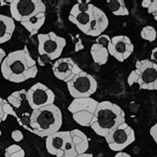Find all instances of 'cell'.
<instances>
[{"mask_svg": "<svg viewBox=\"0 0 157 157\" xmlns=\"http://www.w3.org/2000/svg\"><path fill=\"white\" fill-rule=\"evenodd\" d=\"M2 77L8 82L20 84L30 78H35L38 74L37 62L25 46L21 50L7 54L0 66Z\"/></svg>", "mask_w": 157, "mask_h": 157, "instance_id": "obj_1", "label": "cell"}, {"mask_svg": "<svg viewBox=\"0 0 157 157\" xmlns=\"http://www.w3.org/2000/svg\"><path fill=\"white\" fill-rule=\"evenodd\" d=\"M29 125L31 132L46 138L60 131L63 125V113L55 104L34 109L29 117Z\"/></svg>", "mask_w": 157, "mask_h": 157, "instance_id": "obj_2", "label": "cell"}, {"mask_svg": "<svg viewBox=\"0 0 157 157\" xmlns=\"http://www.w3.org/2000/svg\"><path fill=\"white\" fill-rule=\"evenodd\" d=\"M125 122V113L121 106L109 101H102L94 113L90 128L101 137L105 136Z\"/></svg>", "mask_w": 157, "mask_h": 157, "instance_id": "obj_3", "label": "cell"}, {"mask_svg": "<svg viewBox=\"0 0 157 157\" xmlns=\"http://www.w3.org/2000/svg\"><path fill=\"white\" fill-rule=\"evenodd\" d=\"M38 39V59L37 63L41 67L57 61L63 53L67 45V40L64 37L57 35L55 32L40 33Z\"/></svg>", "mask_w": 157, "mask_h": 157, "instance_id": "obj_4", "label": "cell"}, {"mask_svg": "<svg viewBox=\"0 0 157 157\" xmlns=\"http://www.w3.org/2000/svg\"><path fill=\"white\" fill-rule=\"evenodd\" d=\"M127 84L129 86L138 85L139 90H157V64L148 59L138 60L127 78Z\"/></svg>", "mask_w": 157, "mask_h": 157, "instance_id": "obj_5", "label": "cell"}, {"mask_svg": "<svg viewBox=\"0 0 157 157\" xmlns=\"http://www.w3.org/2000/svg\"><path fill=\"white\" fill-rule=\"evenodd\" d=\"M45 146L49 154L56 157H77L78 153L74 146L71 132L69 130L58 131L46 137Z\"/></svg>", "mask_w": 157, "mask_h": 157, "instance_id": "obj_6", "label": "cell"}, {"mask_svg": "<svg viewBox=\"0 0 157 157\" xmlns=\"http://www.w3.org/2000/svg\"><path fill=\"white\" fill-rule=\"evenodd\" d=\"M98 102L100 101L94 98H74L68 106V110L72 113L73 119L78 125L88 127L92 124Z\"/></svg>", "mask_w": 157, "mask_h": 157, "instance_id": "obj_7", "label": "cell"}, {"mask_svg": "<svg viewBox=\"0 0 157 157\" xmlns=\"http://www.w3.org/2000/svg\"><path fill=\"white\" fill-rule=\"evenodd\" d=\"M9 9L11 18L19 23L38 13H46V5L42 0H12Z\"/></svg>", "mask_w": 157, "mask_h": 157, "instance_id": "obj_8", "label": "cell"}, {"mask_svg": "<svg viewBox=\"0 0 157 157\" xmlns=\"http://www.w3.org/2000/svg\"><path fill=\"white\" fill-rule=\"evenodd\" d=\"M67 89L73 98H92L98 90V82L90 74L82 71L67 82Z\"/></svg>", "mask_w": 157, "mask_h": 157, "instance_id": "obj_9", "label": "cell"}, {"mask_svg": "<svg viewBox=\"0 0 157 157\" xmlns=\"http://www.w3.org/2000/svg\"><path fill=\"white\" fill-rule=\"evenodd\" d=\"M135 138L136 136L133 128L126 122L117 126L105 137L109 148L114 152L123 151L135 141Z\"/></svg>", "mask_w": 157, "mask_h": 157, "instance_id": "obj_10", "label": "cell"}, {"mask_svg": "<svg viewBox=\"0 0 157 157\" xmlns=\"http://www.w3.org/2000/svg\"><path fill=\"white\" fill-rule=\"evenodd\" d=\"M94 5L89 0H80L73 5L69 14V21L75 24L84 34L88 35L90 28Z\"/></svg>", "mask_w": 157, "mask_h": 157, "instance_id": "obj_11", "label": "cell"}, {"mask_svg": "<svg viewBox=\"0 0 157 157\" xmlns=\"http://www.w3.org/2000/svg\"><path fill=\"white\" fill-rule=\"evenodd\" d=\"M56 96L53 90L42 82H36L27 90L26 101L32 110L55 104Z\"/></svg>", "mask_w": 157, "mask_h": 157, "instance_id": "obj_12", "label": "cell"}, {"mask_svg": "<svg viewBox=\"0 0 157 157\" xmlns=\"http://www.w3.org/2000/svg\"><path fill=\"white\" fill-rule=\"evenodd\" d=\"M134 51V45L132 44L129 37L125 35H117L110 38L109 45V56L113 57L115 60L121 62L126 61L132 55Z\"/></svg>", "mask_w": 157, "mask_h": 157, "instance_id": "obj_13", "label": "cell"}, {"mask_svg": "<svg viewBox=\"0 0 157 157\" xmlns=\"http://www.w3.org/2000/svg\"><path fill=\"white\" fill-rule=\"evenodd\" d=\"M52 71L56 78L67 84L82 70L72 58H60L54 62Z\"/></svg>", "mask_w": 157, "mask_h": 157, "instance_id": "obj_14", "label": "cell"}, {"mask_svg": "<svg viewBox=\"0 0 157 157\" xmlns=\"http://www.w3.org/2000/svg\"><path fill=\"white\" fill-rule=\"evenodd\" d=\"M110 42V37L106 34H102L98 37L96 42L90 47V56L94 62L98 66L105 65L109 61V45Z\"/></svg>", "mask_w": 157, "mask_h": 157, "instance_id": "obj_15", "label": "cell"}, {"mask_svg": "<svg viewBox=\"0 0 157 157\" xmlns=\"http://www.w3.org/2000/svg\"><path fill=\"white\" fill-rule=\"evenodd\" d=\"M109 27V18L106 14L101 9L94 5L93 10L92 23H90V31L86 36L90 37H100L104 34V32Z\"/></svg>", "mask_w": 157, "mask_h": 157, "instance_id": "obj_16", "label": "cell"}, {"mask_svg": "<svg viewBox=\"0 0 157 157\" xmlns=\"http://www.w3.org/2000/svg\"><path fill=\"white\" fill-rule=\"evenodd\" d=\"M15 28V21L11 18V16L0 14V45L11 40Z\"/></svg>", "mask_w": 157, "mask_h": 157, "instance_id": "obj_17", "label": "cell"}, {"mask_svg": "<svg viewBox=\"0 0 157 157\" xmlns=\"http://www.w3.org/2000/svg\"><path fill=\"white\" fill-rule=\"evenodd\" d=\"M70 132H71L72 141L78 155L86 153L90 147V140L86 134L80 129H73L70 130Z\"/></svg>", "mask_w": 157, "mask_h": 157, "instance_id": "obj_18", "label": "cell"}, {"mask_svg": "<svg viewBox=\"0 0 157 157\" xmlns=\"http://www.w3.org/2000/svg\"><path fill=\"white\" fill-rule=\"evenodd\" d=\"M46 21V13H38L26 21L21 23V25L30 33L31 35H38V32L43 27Z\"/></svg>", "mask_w": 157, "mask_h": 157, "instance_id": "obj_19", "label": "cell"}, {"mask_svg": "<svg viewBox=\"0 0 157 157\" xmlns=\"http://www.w3.org/2000/svg\"><path fill=\"white\" fill-rule=\"evenodd\" d=\"M106 6L115 16H128L129 10L123 0H107Z\"/></svg>", "mask_w": 157, "mask_h": 157, "instance_id": "obj_20", "label": "cell"}, {"mask_svg": "<svg viewBox=\"0 0 157 157\" xmlns=\"http://www.w3.org/2000/svg\"><path fill=\"white\" fill-rule=\"evenodd\" d=\"M26 94H27V90H19L13 92L11 94L7 97V101L13 106V109H20L23 102L26 101Z\"/></svg>", "mask_w": 157, "mask_h": 157, "instance_id": "obj_21", "label": "cell"}, {"mask_svg": "<svg viewBox=\"0 0 157 157\" xmlns=\"http://www.w3.org/2000/svg\"><path fill=\"white\" fill-rule=\"evenodd\" d=\"M9 115L18 117L13 106L7 101V100L3 98H0V123L5 121Z\"/></svg>", "mask_w": 157, "mask_h": 157, "instance_id": "obj_22", "label": "cell"}, {"mask_svg": "<svg viewBox=\"0 0 157 157\" xmlns=\"http://www.w3.org/2000/svg\"><path fill=\"white\" fill-rule=\"evenodd\" d=\"M5 157H25L26 153L23 148L18 144H11L4 150Z\"/></svg>", "mask_w": 157, "mask_h": 157, "instance_id": "obj_23", "label": "cell"}, {"mask_svg": "<svg viewBox=\"0 0 157 157\" xmlns=\"http://www.w3.org/2000/svg\"><path fill=\"white\" fill-rule=\"evenodd\" d=\"M140 37L145 40L148 41V42H154L156 40V37H157V32H156V29L153 26H145L141 29L140 31Z\"/></svg>", "mask_w": 157, "mask_h": 157, "instance_id": "obj_24", "label": "cell"}, {"mask_svg": "<svg viewBox=\"0 0 157 157\" xmlns=\"http://www.w3.org/2000/svg\"><path fill=\"white\" fill-rule=\"evenodd\" d=\"M11 138L14 140L15 142H20L24 139V134L21 130L19 129H14L11 132Z\"/></svg>", "mask_w": 157, "mask_h": 157, "instance_id": "obj_25", "label": "cell"}, {"mask_svg": "<svg viewBox=\"0 0 157 157\" xmlns=\"http://www.w3.org/2000/svg\"><path fill=\"white\" fill-rule=\"evenodd\" d=\"M148 13L153 16L155 21L157 22V0H152L150 6L147 8Z\"/></svg>", "mask_w": 157, "mask_h": 157, "instance_id": "obj_26", "label": "cell"}, {"mask_svg": "<svg viewBox=\"0 0 157 157\" xmlns=\"http://www.w3.org/2000/svg\"><path fill=\"white\" fill-rule=\"evenodd\" d=\"M149 132H150V135H151L152 139L154 140V142L156 143V145H157V122L150 127Z\"/></svg>", "mask_w": 157, "mask_h": 157, "instance_id": "obj_27", "label": "cell"}, {"mask_svg": "<svg viewBox=\"0 0 157 157\" xmlns=\"http://www.w3.org/2000/svg\"><path fill=\"white\" fill-rule=\"evenodd\" d=\"M150 61L154 62L157 64V47H155L151 52V56H150Z\"/></svg>", "mask_w": 157, "mask_h": 157, "instance_id": "obj_28", "label": "cell"}, {"mask_svg": "<svg viewBox=\"0 0 157 157\" xmlns=\"http://www.w3.org/2000/svg\"><path fill=\"white\" fill-rule=\"evenodd\" d=\"M7 56V54H6V52L3 50V49L0 47V66H1V64H2V62H3V60L5 59V57Z\"/></svg>", "mask_w": 157, "mask_h": 157, "instance_id": "obj_29", "label": "cell"}, {"mask_svg": "<svg viewBox=\"0 0 157 157\" xmlns=\"http://www.w3.org/2000/svg\"><path fill=\"white\" fill-rule=\"evenodd\" d=\"M114 157H131V156L124 151H121V152H117V154L114 155Z\"/></svg>", "mask_w": 157, "mask_h": 157, "instance_id": "obj_30", "label": "cell"}, {"mask_svg": "<svg viewBox=\"0 0 157 157\" xmlns=\"http://www.w3.org/2000/svg\"><path fill=\"white\" fill-rule=\"evenodd\" d=\"M151 2H152V0H143V1L141 2V6L144 8H148L150 6Z\"/></svg>", "mask_w": 157, "mask_h": 157, "instance_id": "obj_31", "label": "cell"}, {"mask_svg": "<svg viewBox=\"0 0 157 157\" xmlns=\"http://www.w3.org/2000/svg\"><path fill=\"white\" fill-rule=\"evenodd\" d=\"M11 1L12 0H0V6H5V5L10 6Z\"/></svg>", "mask_w": 157, "mask_h": 157, "instance_id": "obj_32", "label": "cell"}, {"mask_svg": "<svg viewBox=\"0 0 157 157\" xmlns=\"http://www.w3.org/2000/svg\"><path fill=\"white\" fill-rule=\"evenodd\" d=\"M77 157H94V155H93L92 153H88V152H86V153L78 154Z\"/></svg>", "mask_w": 157, "mask_h": 157, "instance_id": "obj_33", "label": "cell"}, {"mask_svg": "<svg viewBox=\"0 0 157 157\" xmlns=\"http://www.w3.org/2000/svg\"><path fill=\"white\" fill-rule=\"evenodd\" d=\"M1 124V123H0ZM1 134H2V131H1V128H0V136H1Z\"/></svg>", "mask_w": 157, "mask_h": 157, "instance_id": "obj_34", "label": "cell"}, {"mask_svg": "<svg viewBox=\"0 0 157 157\" xmlns=\"http://www.w3.org/2000/svg\"><path fill=\"white\" fill-rule=\"evenodd\" d=\"M0 157H1V156H0Z\"/></svg>", "mask_w": 157, "mask_h": 157, "instance_id": "obj_35", "label": "cell"}]
</instances>
